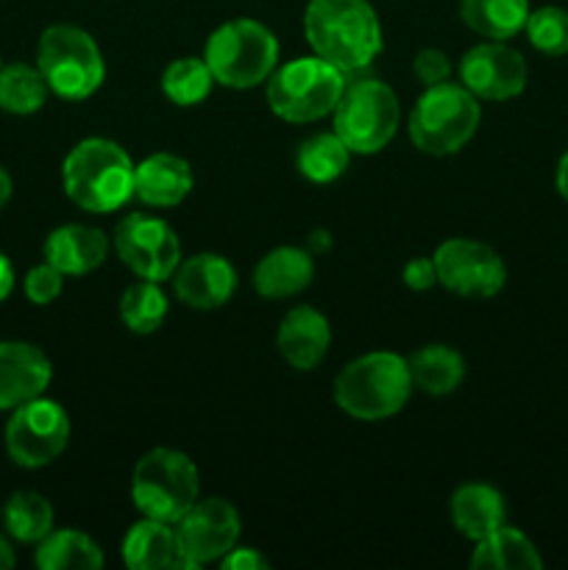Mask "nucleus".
Instances as JSON below:
<instances>
[{
    "mask_svg": "<svg viewBox=\"0 0 568 570\" xmlns=\"http://www.w3.org/2000/svg\"><path fill=\"white\" fill-rule=\"evenodd\" d=\"M304 33L315 56L343 72L365 70L382 53V22L368 0H310Z\"/></svg>",
    "mask_w": 568,
    "mask_h": 570,
    "instance_id": "obj_1",
    "label": "nucleus"
},
{
    "mask_svg": "<svg viewBox=\"0 0 568 570\" xmlns=\"http://www.w3.org/2000/svg\"><path fill=\"white\" fill-rule=\"evenodd\" d=\"M134 161L117 142L89 137L67 154L61 165L67 198L84 212L106 215L128 204L134 195Z\"/></svg>",
    "mask_w": 568,
    "mask_h": 570,
    "instance_id": "obj_2",
    "label": "nucleus"
},
{
    "mask_svg": "<svg viewBox=\"0 0 568 570\" xmlns=\"http://www.w3.org/2000/svg\"><path fill=\"white\" fill-rule=\"evenodd\" d=\"M410 365L393 351H373L349 362L334 382V401L356 421H388L399 415L412 393Z\"/></svg>",
    "mask_w": 568,
    "mask_h": 570,
    "instance_id": "obj_3",
    "label": "nucleus"
},
{
    "mask_svg": "<svg viewBox=\"0 0 568 570\" xmlns=\"http://www.w3.org/2000/svg\"><path fill=\"white\" fill-rule=\"evenodd\" d=\"M482 120L477 95L462 83H434L410 111V139L429 156H449L466 148Z\"/></svg>",
    "mask_w": 568,
    "mask_h": 570,
    "instance_id": "obj_4",
    "label": "nucleus"
},
{
    "mask_svg": "<svg viewBox=\"0 0 568 570\" xmlns=\"http://www.w3.org/2000/svg\"><path fill=\"white\" fill-rule=\"evenodd\" d=\"M204 59L217 83L228 89H254L278 67V42L267 26L239 17L223 22L212 33Z\"/></svg>",
    "mask_w": 568,
    "mask_h": 570,
    "instance_id": "obj_5",
    "label": "nucleus"
},
{
    "mask_svg": "<svg viewBox=\"0 0 568 570\" xmlns=\"http://www.w3.org/2000/svg\"><path fill=\"white\" fill-rule=\"evenodd\" d=\"M343 89V70L321 56H301L267 78V106L287 122H315L332 115Z\"/></svg>",
    "mask_w": 568,
    "mask_h": 570,
    "instance_id": "obj_6",
    "label": "nucleus"
},
{
    "mask_svg": "<svg viewBox=\"0 0 568 570\" xmlns=\"http://www.w3.org/2000/svg\"><path fill=\"white\" fill-rule=\"evenodd\" d=\"M131 499L145 518L176 527L198 501V468L176 449H154L134 465Z\"/></svg>",
    "mask_w": 568,
    "mask_h": 570,
    "instance_id": "obj_7",
    "label": "nucleus"
},
{
    "mask_svg": "<svg viewBox=\"0 0 568 570\" xmlns=\"http://www.w3.org/2000/svg\"><path fill=\"white\" fill-rule=\"evenodd\" d=\"M37 67L50 92L67 100L89 98L106 78L100 48L84 28L76 26H50L39 37Z\"/></svg>",
    "mask_w": 568,
    "mask_h": 570,
    "instance_id": "obj_8",
    "label": "nucleus"
},
{
    "mask_svg": "<svg viewBox=\"0 0 568 570\" xmlns=\"http://www.w3.org/2000/svg\"><path fill=\"white\" fill-rule=\"evenodd\" d=\"M334 134L351 154H379L399 131V98L376 78H362L343 89L334 106Z\"/></svg>",
    "mask_w": 568,
    "mask_h": 570,
    "instance_id": "obj_9",
    "label": "nucleus"
},
{
    "mask_svg": "<svg viewBox=\"0 0 568 570\" xmlns=\"http://www.w3.org/2000/svg\"><path fill=\"white\" fill-rule=\"evenodd\" d=\"M70 421L56 401L33 399L6 423V451L20 468H45L67 449Z\"/></svg>",
    "mask_w": 568,
    "mask_h": 570,
    "instance_id": "obj_10",
    "label": "nucleus"
},
{
    "mask_svg": "<svg viewBox=\"0 0 568 570\" xmlns=\"http://www.w3.org/2000/svg\"><path fill=\"white\" fill-rule=\"evenodd\" d=\"M115 250L123 265L148 282H167L182 262L176 232L161 217L126 215L115 228Z\"/></svg>",
    "mask_w": 568,
    "mask_h": 570,
    "instance_id": "obj_11",
    "label": "nucleus"
},
{
    "mask_svg": "<svg viewBox=\"0 0 568 570\" xmlns=\"http://www.w3.org/2000/svg\"><path fill=\"white\" fill-rule=\"evenodd\" d=\"M432 259L438 282L462 298H493L507 282V267L501 256L477 239H445L434 250Z\"/></svg>",
    "mask_w": 568,
    "mask_h": 570,
    "instance_id": "obj_12",
    "label": "nucleus"
},
{
    "mask_svg": "<svg viewBox=\"0 0 568 570\" xmlns=\"http://www.w3.org/2000/svg\"><path fill=\"white\" fill-rule=\"evenodd\" d=\"M239 532H243L239 512L226 499L195 501L176 521V534L187 568L221 562V557H226L237 546Z\"/></svg>",
    "mask_w": 568,
    "mask_h": 570,
    "instance_id": "obj_13",
    "label": "nucleus"
},
{
    "mask_svg": "<svg viewBox=\"0 0 568 570\" xmlns=\"http://www.w3.org/2000/svg\"><path fill=\"white\" fill-rule=\"evenodd\" d=\"M460 81L479 100H510L527 89L529 67L516 48L488 39L462 56Z\"/></svg>",
    "mask_w": 568,
    "mask_h": 570,
    "instance_id": "obj_14",
    "label": "nucleus"
},
{
    "mask_svg": "<svg viewBox=\"0 0 568 570\" xmlns=\"http://www.w3.org/2000/svg\"><path fill=\"white\" fill-rule=\"evenodd\" d=\"M173 287L182 304L193 309H217L228 304L237 287V273L232 262L221 254H195L178 262L173 273Z\"/></svg>",
    "mask_w": 568,
    "mask_h": 570,
    "instance_id": "obj_15",
    "label": "nucleus"
},
{
    "mask_svg": "<svg viewBox=\"0 0 568 570\" xmlns=\"http://www.w3.org/2000/svg\"><path fill=\"white\" fill-rule=\"evenodd\" d=\"M53 367L31 343H0V410H17L48 390Z\"/></svg>",
    "mask_w": 568,
    "mask_h": 570,
    "instance_id": "obj_16",
    "label": "nucleus"
},
{
    "mask_svg": "<svg viewBox=\"0 0 568 570\" xmlns=\"http://www.w3.org/2000/svg\"><path fill=\"white\" fill-rule=\"evenodd\" d=\"M329 345H332V326L312 306H293L278 323L276 348L295 371H315L329 354Z\"/></svg>",
    "mask_w": 568,
    "mask_h": 570,
    "instance_id": "obj_17",
    "label": "nucleus"
},
{
    "mask_svg": "<svg viewBox=\"0 0 568 570\" xmlns=\"http://www.w3.org/2000/svg\"><path fill=\"white\" fill-rule=\"evenodd\" d=\"M45 262L53 265L56 271L65 276H84L100 267L109 254V237L95 226H81V223H70L45 239Z\"/></svg>",
    "mask_w": 568,
    "mask_h": 570,
    "instance_id": "obj_18",
    "label": "nucleus"
},
{
    "mask_svg": "<svg viewBox=\"0 0 568 570\" xmlns=\"http://www.w3.org/2000/svg\"><path fill=\"white\" fill-rule=\"evenodd\" d=\"M193 189V167L176 154H154L134 167V195L156 209L178 206Z\"/></svg>",
    "mask_w": 568,
    "mask_h": 570,
    "instance_id": "obj_19",
    "label": "nucleus"
},
{
    "mask_svg": "<svg viewBox=\"0 0 568 570\" xmlns=\"http://www.w3.org/2000/svg\"><path fill=\"white\" fill-rule=\"evenodd\" d=\"M123 562L131 570L187 568L176 527L154 521V518H143L128 529L126 540H123Z\"/></svg>",
    "mask_w": 568,
    "mask_h": 570,
    "instance_id": "obj_20",
    "label": "nucleus"
},
{
    "mask_svg": "<svg viewBox=\"0 0 568 570\" xmlns=\"http://www.w3.org/2000/svg\"><path fill=\"white\" fill-rule=\"evenodd\" d=\"M312 276H315V262L310 250L284 245L262 256L259 265L254 267V289L262 298H293L310 287Z\"/></svg>",
    "mask_w": 568,
    "mask_h": 570,
    "instance_id": "obj_21",
    "label": "nucleus"
},
{
    "mask_svg": "<svg viewBox=\"0 0 568 570\" xmlns=\"http://www.w3.org/2000/svg\"><path fill=\"white\" fill-rule=\"evenodd\" d=\"M451 521H454L457 532L479 543L507 523L505 499L499 490L484 482L462 484L451 495Z\"/></svg>",
    "mask_w": 568,
    "mask_h": 570,
    "instance_id": "obj_22",
    "label": "nucleus"
},
{
    "mask_svg": "<svg viewBox=\"0 0 568 570\" xmlns=\"http://www.w3.org/2000/svg\"><path fill=\"white\" fill-rule=\"evenodd\" d=\"M529 0H460V17L473 33L496 42H507L523 31Z\"/></svg>",
    "mask_w": 568,
    "mask_h": 570,
    "instance_id": "obj_23",
    "label": "nucleus"
},
{
    "mask_svg": "<svg viewBox=\"0 0 568 570\" xmlns=\"http://www.w3.org/2000/svg\"><path fill=\"white\" fill-rule=\"evenodd\" d=\"M471 566L479 570H538L543 568V560L527 534L505 523L493 534L479 540Z\"/></svg>",
    "mask_w": 568,
    "mask_h": 570,
    "instance_id": "obj_24",
    "label": "nucleus"
},
{
    "mask_svg": "<svg viewBox=\"0 0 568 570\" xmlns=\"http://www.w3.org/2000/svg\"><path fill=\"white\" fill-rule=\"evenodd\" d=\"M412 384L427 395H449L466 379V360L449 345H423L407 360Z\"/></svg>",
    "mask_w": 568,
    "mask_h": 570,
    "instance_id": "obj_25",
    "label": "nucleus"
},
{
    "mask_svg": "<svg viewBox=\"0 0 568 570\" xmlns=\"http://www.w3.org/2000/svg\"><path fill=\"white\" fill-rule=\"evenodd\" d=\"M33 562L42 570H98L104 566V551L89 534L61 529L39 540Z\"/></svg>",
    "mask_w": 568,
    "mask_h": 570,
    "instance_id": "obj_26",
    "label": "nucleus"
},
{
    "mask_svg": "<svg viewBox=\"0 0 568 570\" xmlns=\"http://www.w3.org/2000/svg\"><path fill=\"white\" fill-rule=\"evenodd\" d=\"M349 145L337 134H312L298 145V154H295L298 173L315 184L337 181L349 167Z\"/></svg>",
    "mask_w": 568,
    "mask_h": 570,
    "instance_id": "obj_27",
    "label": "nucleus"
},
{
    "mask_svg": "<svg viewBox=\"0 0 568 570\" xmlns=\"http://www.w3.org/2000/svg\"><path fill=\"white\" fill-rule=\"evenodd\" d=\"M3 527L20 543H39L53 532V507L45 495L20 490L6 501Z\"/></svg>",
    "mask_w": 568,
    "mask_h": 570,
    "instance_id": "obj_28",
    "label": "nucleus"
},
{
    "mask_svg": "<svg viewBox=\"0 0 568 570\" xmlns=\"http://www.w3.org/2000/svg\"><path fill=\"white\" fill-rule=\"evenodd\" d=\"M48 89L39 67H28L22 61L0 67V109L11 115H33L42 109Z\"/></svg>",
    "mask_w": 568,
    "mask_h": 570,
    "instance_id": "obj_29",
    "label": "nucleus"
},
{
    "mask_svg": "<svg viewBox=\"0 0 568 570\" xmlns=\"http://www.w3.org/2000/svg\"><path fill=\"white\" fill-rule=\"evenodd\" d=\"M167 317V295L161 293L159 282L131 284L120 298V321L134 334H154Z\"/></svg>",
    "mask_w": 568,
    "mask_h": 570,
    "instance_id": "obj_30",
    "label": "nucleus"
},
{
    "mask_svg": "<svg viewBox=\"0 0 568 570\" xmlns=\"http://www.w3.org/2000/svg\"><path fill=\"white\" fill-rule=\"evenodd\" d=\"M212 83H215V76H212L209 65L206 59H195V56L176 59L161 72V92L176 106H198L212 92Z\"/></svg>",
    "mask_w": 568,
    "mask_h": 570,
    "instance_id": "obj_31",
    "label": "nucleus"
},
{
    "mask_svg": "<svg viewBox=\"0 0 568 570\" xmlns=\"http://www.w3.org/2000/svg\"><path fill=\"white\" fill-rule=\"evenodd\" d=\"M523 31H527L532 48L540 50V53H568V11L560 9V6H540V9L529 11Z\"/></svg>",
    "mask_w": 568,
    "mask_h": 570,
    "instance_id": "obj_32",
    "label": "nucleus"
},
{
    "mask_svg": "<svg viewBox=\"0 0 568 570\" xmlns=\"http://www.w3.org/2000/svg\"><path fill=\"white\" fill-rule=\"evenodd\" d=\"M61 278H65V273L56 271L53 265H37L33 271H28L26 276V295L33 301V304L45 306L50 304V301H56L61 295Z\"/></svg>",
    "mask_w": 568,
    "mask_h": 570,
    "instance_id": "obj_33",
    "label": "nucleus"
},
{
    "mask_svg": "<svg viewBox=\"0 0 568 570\" xmlns=\"http://www.w3.org/2000/svg\"><path fill=\"white\" fill-rule=\"evenodd\" d=\"M412 72L423 87H434V83H443L451 78V61L443 50L423 48L412 59Z\"/></svg>",
    "mask_w": 568,
    "mask_h": 570,
    "instance_id": "obj_34",
    "label": "nucleus"
},
{
    "mask_svg": "<svg viewBox=\"0 0 568 570\" xmlns=\"http://www.w3.org/2000/svg\"><path fill=\"white\" fill-rule=\"evenodd\" d=\"M404 284L415 293H423V289L434 287L438 284V271H434V259H427V256H418V259H410L404 267Z\"/></svg>",
    "mask_w": 568,
    "mask_h": 570,
    "instance_id": "obj_35",
    "label": "nucleus"
},
{
    "mask_svg": "<svg viewBox=\"0 0 568 570\" xmlns=\"http://www.w3.org/2000/svg\"><path fill=\"white\" fill-rule=\"evenodd\" d=\"M217 566L226 570H265L271 568V562H267L256 549H237V546H234L226 557H221Z\"/></svg>",
    "mask_w": 568,
    "mask_h": 570,
    "instance_id": "obj_36",
    "label": "nucleus"
},
{
    "mask_svg": "<svg viewBox=\"0 0 568 570\" xmlns=\"http://www.w3.org/2000/svg\"><path fill=\"white\" fill-rule=\"evenodd\" d=\"M11 287H14V271H11V262L6 259V254L0 250V301L9 298Z\"/></svg>",
    "mask_w": 568,
    "mask_h": 570,
    "instance_id": "obj_37",
    "label": "nucleus"
},
{
    "mask_svg": "<svg viewBox=\"0 0 568 570\" xmlns=\"http://www.w3.org/2000/svg\"><path fill=\"white\" fill-rule=\"evenodd\" d=\"M557 193H560L562 200L568 204V150L562 154L560 165H557Z\"/></svg>",
    "mask_w": 568,
    "mask_h": 570,
    "instance_id": "obj_38",
    "label": "nucleus"
},
{
    "mask_svg": "<svg viewBox=\"0 0 568 570\" xmlns=\"http://www.w3.org/2000/svg\"><path fill=\"white\" fill-rule=\"evenodd\" d=\"M17 557H14V549H11V543L6 538H0V570H9L14 568Z\"/></svg>",
    "mask_w": 568,
    "mask_h": 570,
    "instance_id": "obj_39",
    "label": "nucleus"
},
{
    "mask_svg": "<svg viewBox=\"0 0 568 570\" xmlns=\"http://www.w3.org/2000/svg\"><path fill=\"white\" fill-rule=\"evenodd\" d=\"M306 243H310V250H326L329 245H332V234L315 232L310 239H306Z\"/></svg>",
    "mask_w": 568,
    "mask_h": 570,
    "instance_id": "obj_40",
    "label": "nucleus"
},
{
    "mask_svg": "<svg viewBox=\"0 0 568 570\" xmlns=\"http://www.w3.org/2000/svg\"><path fill=\"white\" fill-rule=\"evenodd\" d=\"M9 198H11V178H9V173L0 167V209L9 204Z\"/></svg>",
    "mask_w": 568,
    "mask_h": 570,
    "instance_id": "obj_41",
    "label": "nucleus"
},
{
    "mask_svg": "<svg viewBox=\"0 0 568 570\" xmlns=\"http://www.w3.org/2000/svg\"><path fill=\"white\" fill-rule=\"evenodd\" d=\"M0 67H3V65H0Z\"/></svg>",
    "mask_w": 568,
    "mask_h": 570,
    "instance_id": "obj_42",
    "label": "nucleus"
}]
</instances>
